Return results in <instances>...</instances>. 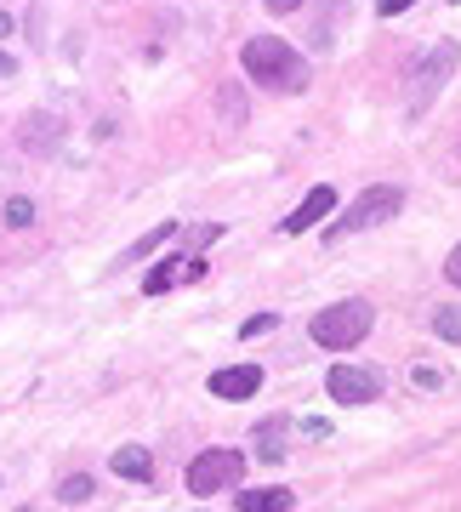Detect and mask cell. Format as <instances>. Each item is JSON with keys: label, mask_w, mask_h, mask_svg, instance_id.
<instances>
[{"label": "cell", "mask_w": 461, "mask_h": 512, "mask_svg": "<svg viewBox=\"0 0 461 512\" xmlns=\"http://www.w3.org/2000/svg\"><path fill=\"white\" fill-rule=\"evenodd\" d=\"M57 143H63V120L57 114H29L23 120V154H57Z\"/></svg>", "instance_id": "cell-9"}, {"label": "cell", "mask_w": 461, "mask_h": 512, "mask_svg": "<svg viewBox=\"0 0 461 512\" xmlns=\"http://www.w3.org/2000/svg\"><path fill=\"white\" fill-rule=\"evenodd\" d=\"M291 507H296V495L285 484H274V490H245L234 512H291Z\"/></svg>", "instance_id": "cell-12"}, {"label": "cell", "mask_w": 461, "mask_h": 512, "mask_svg": "<svg viewBox=\"0 0 461 512\" xmlns=\"http://www.w3.org/2000/svg\"><path fill=\"white\" fill-rule=\"evenodd\" d=\"M6 35H12V18H6V12H0V40H6Z\"/></svg>", "instance_id": "cell-24"}, {"label": "cell", "mask_w": 461, "mask_h": 512, "mask_svg": "<svg viewBox=\"0 0 461 512\" xmlns=\"http://www.w3.org/2000/svg\"><path fill=\"white\" fill-rule=\"evenodd\" d=\"M370 325H376V308H370L365 296H348V302H331V308L319 313L314 325H308V336L325 353H348L370 336Z\"/></svg>", "instance_id": "cell-2"}, {"label": "cell", "mask_w": 461, "mask_h": 512, "mask_svg": "<svg viewBox=\"0 0 461 512\" xmlns=\"http://www.w3.org/2000/svg\"><path fill=\"white\" fill-rule=\"evenodd\" d=\"M92 495H97L92 473H69L63 484H57V501H69V507H80V501H92Z\"/></svg>", "instance_id": "cell-14"}, {"label": "cell", "mask_w": 461, "mask_h": 512, "mask_svg": "<svg viewBox=\"0 0 461 512\" xmlns=\"http://www.w3.org/2000/svg\"><path fill=\"white\" fill-rule=\"evenodd\" d=\"M12 69H18V63H12V57L0 52V80H6V74H12Z\"/></svg>", "instance_id": "cell-23"}, {"label": "cell", "mask_w": 461, "mask_h": 512, "mask_svg": "<svg viewBox=\"0 0 461 512\" xmlns=\"http://www.w3.org/2000/svg\"><path fill=\"white\" fill-rule=\"evenodd\" d=\"M35 222V205L29 200H6V228H29Z\"/></svg>", "instance_id": "cell-16"}, {"label": "cell", "mask_w": 461, "mask_h": 512, "mask_svg": "<svg viewBox=\"0 0 461 512\" xmlns=\"http://www.w3.org/2000/svg\"><path fill=\"white\" fill-rule=\"evenodd\" d=\"M194 279H205V256H166V262L143 279V291L148 296H166L171 285H194Z\"/></svg>", "instance_id": "cell-7"}, {"label": "cell", "mask_w": 461, "mask_h": 512, "mask_svg": "<svg viewBox=\"0 0 461 512\" xmlns=\"http://www.w3.org/2000/svg\"><path fill=\"white\" fill-rule=\"evenodd\" d=\"M444 279H450V285H456V291H461V245H456V251H450V262H444Z\"/></svg>", "instance_id": "cell-21"}, {"label": "cell", "mask_w": 461, "mask_h": 512, "mask_svg": "<svg viewBox=\"0 0 461 512\" xmlns=\"http://www.w3.org/2000/svg\"><path fill=\"white\" fill-rule=\"evenodd\" d=\"M109 467L120 478H137V484H143V478H154V456H148L143 444H120V450L109 456Z\"/></svg>", "instance_id": "cell-11"}, {"label": "cell", "mask_w": 461, "mask_h": 512, "mask_svg": "<svg viewBox=\"0 0 461 512\" xmlns=\"http://www.w3.org/2000/svg\"><path fill=\"white\" fill-rule=\"evenodd\" d=\"M405 211V188H393V183H376V188H365L359 200L348 205V217L336 222V228H325L331 239H342V234H365V228H382V222H393Z\"/></svg>", "instance_id": "cell-4"}, {"label": "cell", "mask_w": 461, "mask_h": 512, "mask_svg": "<svg viewBox=\"0 0 461 512\" xmlns=\"http://www.w3.org/2000/svg\"><path fill=\"white\" fill-rule=\"evenodd\" d=\"M325 387H331L336 404H370V399H382V370L376 365H331Z\"/></svg>", "instance_id": "cell-6"}, {"label": "cell", "mask_w": 461, "mask_h": 512, "mask_svg": "<svg viewBox=\"0 0 461 512\" xmlns=\"http://www.w3.org/2000/svg\"><path fill=\"white\" fill-rule=\"evenodd\" d=\"M433 330H439L444 342H456V348H461V308H439V313H433Z\"/></svg>", "instance_id": "cell-15"}, {"label": "cell", "mask_w": 461, "mask_h": 512, "mask_svg": "<svg viewBox=\"0 0 461 512\" xmlns=\"http://www.w3.org/2000/svg\"><path fill=\"white\" fill-rule=\"evenodd\" d=\"M245 74L257 80V86H268V92H308V80H314V69H308V57L296 52L291 40H279V35H257V40H245Z\"/></svg>", "instance_id": "cell-1"}, {"label": "cell", "mask_w": 461, "mask_h": 512, "mask_svg": "<svg viewBox=\"0 0 461 512\" xmlns=\"http://www.w3.org/2000/svg\"><path fill=\"white\" fill-rule=\"evenodd\" d=\"M262 6H268V12H279V18H285V12H296V6H302V0H262Z\"/></svg>", "instance_id": "cell-22"}, {"label": "cell", "mask_w": 461, "mask_h": 512, "mask_svg": "<svg viewBox=\"0 0 461 512\" xmlns=\"http://www.w3.org/2000/svg\"><path fill=\"white\" fill-rule=\"evenodd\" d=\"M456 63H461V46H456V40H433V46L416 57V69H410V114H427V109H433V97L450 86Z\"/></svg>", "instance_id": "cell-3"}, {"label": "cell", "mask_w": 461, "mask_h": 512, "mask_svg": "<svg viewBox=\"0 0 461 512\" xmlns=\"http://www.w3.org/2000/svg\"><path fill=\"white\" fill-rule=\"evenodd\" d=\"M336 211V188H308V194H302V205H296L291 217L279 222V234H308V228H314V222H325Z\"/></svg>", "instance_id": "cell-8"}, {"label": "cell", "mask_w": 461, "mask_h": 512, "mask_svg": "<svg viewBox=\"0 0 461 512\" xmlns=\"http://www.w3.org/2000/svg\"><path fill=\"white\" fill-rule=\"evenodd\" d=\"M245 478V456L240 450H228V444H211L200 456L188 461V495H217V490H234Z\"/></svg>", "instance_id": "cell-5"}, {"label": "cell", "mask_w": 461, "mask_h": 512, "mask_svg": "<svg viewBox=\"0 0 461 512\" xmlns=\"http://www.w3.org/2000/svg\"><path fill=\"white\" fill-rule=\"evenodd\" d=\"M268 330H279V313H251L245 319V336H268Z\"/></svg>", "instance_id": "cell-17"}, {"label": "cell", "mask_w": 461, "mask_h": 512, "mask_svg": "<svg viewBox=\"0 0 461 512\" xmlns=\"http://www.w3.org/2000/svg\"><path fill=\"white\" fill-rule=\"evenodd\" d=\"M257 387H262V365H228L211 376V393L217 399H251Z\"/></svg>", "instance_id": "cell-10"}, {"label": "cell", "mask_w": 461, "mask_h": 512, "mask_svg": "<svg viewBox=\"0 0 461 512\" xmlns=\"http://www.w3.org/2000/svg\"><path fill=\"white\" fill-rule=\"evenodd\" d=\"M222 114H228V120H234V126H240V120H245V103H240V97H234V86H228V92H222Z\"/></svg>", "instance_id": "cell-18"}, {"label": "cell", "mask_w": 461, "mask_h": 512, "mask_svg": "<svg viewBox=\"0 0 461 512\" xmlns=\"http://www.w3.org/2000/svg\"><path fill=\"white\" fill-rule=\"evenodd\" d=\"M410 376H416V382H422V387H444V376H439V370H433V365H410Z\"/></svg>", "instance_id": "cell-19"}, {"label": "cell", "mask_w": 461, "mask_h": 512, "mask_svg": "<svg viewBox=\"0 0 461 512\" xmlns=\"http://www.w3.org/2000/svg\"><path fill=\"white\" fill-rule=\"evenodd\" d=\"M410 6H416V0H376V12H382V18H399V12H410Z\"/></svg>", "instance_id": "cell-20"}, {"label": "cell", "mask_w": 461, "mask_h": 512, "mask_svg": "<svg viewBox=\"0 0 461 512\" xmlns=\"http://www.w3.org/2000/svg\"><path fill=\"white\" fill-rule=\"evenodd\" d=\"M257 461H285V421H262L257 427Z\"/></svg>", "instance_id": "cell-13"}]
</instances>
